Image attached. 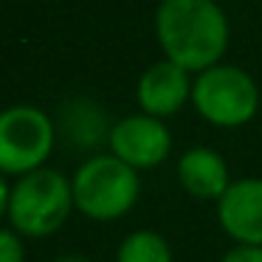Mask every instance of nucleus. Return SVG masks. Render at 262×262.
Here are the masks:
<instances>
[{"label": "nucleus", "instance_id": "nucleus-13", "mask_svg": "<svg viewBox=\"0 0 262 262\" xmlns=\"http://www.w3.org/2000/svg\"><path fill=\"white\" fill-rule=\"evenodd\" d=\"M9 186H6V181H3V175H0V217L9 211Z\"/></svg>", "mask_w": 262, "mask_h": 262}, {"label": "nucleus", "instance_id": "nucleus-6", "mask_svg": "<svg viewBox=\"0 0 262 262\" xmlns=\"http://www.w3.org/2000/svg\"><path fill=\"white\" fill-rule=\"evenodd\" d=\"M110 152L133 169H152L169 155L172 136L166 124L155 116H127L110 127Z\"/></svg>", "mask_w": 262, "mask_h": 262}, {"label": "nucleus", "instance_id": "nucleus-8", "mask_svg": "<svg viewBox=\"0 0 262 262\" xmlns=\"http://www.w3.org/2000/svg\"><path fill=\"white\" fill-rule=\"evenodd\" d=\"M189 93H192L189 71H183L172 59H164V62H155L144 71V76L138 79L136 99L147 116L164 119V116L178 113L186 104Z\"/></svg>", "mask_w": 262, "mask_h": 262}, {"label": "nucleus", "instance_id": "nucleus-14", "mask_svg": "<svg viewBox=\"0 0 262 262\" xmlns=\"http://www.w3.org/2000/svg\"><path fill=\"white\" fill-rule=\"evenodd\" d=\"M54 262H88L85 256H79V254H65V256H57Z\"/></svg>", "mask_w": 262, "mask_h": 262}, {"label": "nucleus", "instance_id": "nucleus-4", "mask_svg": "<svg viewBox=\"0 0 262 262\" xmlns=\"http://www.w3.org/2000/svg\"><path fill=\"white\" fill-rule=\"evenodd\" d=\"M192 102L211 124L239 127L254 119L259 107V88L237 65H214L194 79Z\"/></svg>", "mask_w": 262, "mask_h": 262}, {"label": "nucleus", "instance_id": "nucleus-10", "mask_svg": "<svg viewBox=\"0 0 262 262\" xmlns=\"http://www.w3.org/2000/svg\"><path fill=\"white\" fill-rule=\"evenodd\" d=\"M116 262H172V248L158 231H133L119 245Z\"/></svg>", "mask_w": 262, "mask_h": 262}, {"label": "nucleus", "instance_id": "nucleus-1", "mask_svg": "<svg viewBox=\"0 0 262 262\" xmlns=\"http://www.w3.org/2000/svg\"><path fill=\"white\" fill-rule=\"evenodd\" d=\"M155 34L166 59L183 71H209L228 46V23L214 0H161Z\"/></svg>", "mask_w": 262, "mask_h": 262}, {"label": "nucleus", "instance_id": "nucleus-9", "mask_svg": "<svg viewBox=\"0 0 262 262\" xmlns=\"http://www.w3.org/2000/svg\"><path fill=\"white\" fill-rule=\"evenodd\" d=\"M178 181L189 194L200 200H220L226 189L231 186L226 161L214 149L206 147H194L183 152L181 164H178Z\"/></svg>", "mask_w": 262, "mask_h": 262}, {"label": "nucleus", "instance_id": "nucleus-3", "mask_svg": "<svg viewBox=\"0 0 262 262\" xmlns=\"http://www.w3.org/2000/svg\"><path fill=\"white\" fill-rule=\"evenodd\" d=\"M74 203L91 220L124 217L138 200V175L116 155H96L76 169Z\"/></svg>", "mask_w": 262, "mask_h": 262}, {"label": "nucleus", "instance_id": "nucleus-7", "mask_svg": "<svg viewBox=\"0 0 262 262\" xmlns=\"http://www.w3.org/2000/svg\"><path fill=\"white\" fill-rule=\"evenodd\" d=\"M217 220L223 231L239 245L262 248V181L243 178L234 181L217 200Z\"/></svg>", "mask_w": 262, "mask_h": 262}, {"label": "nucleus", "instance_id": "nucleus-5", "mask_svg": "<svg viewBox=\"0 0 262 262\" xmlns=\"http://www.w3.org/2000/svg\"><path fill=\"white\" fill-rule=\"evenodd\" d=\"M54 149V124L40 107L17 104L0 113V175H31Z\"/></svg>", "mask_w": 262, "mask_h": 262}, {"label": "nucleus", "instance_id": "nucleus-2", "mask_svg": "<svg viewBox=\"0 0 262 262\" xmlns=\"http://www.w3.org/2000/svg\"><path fill=\"white\" fill-rule=\"evenodd\" d=\"M74 206V186L62 172L37 169L12 186L6 214L17 234L40 239L57 231Z\"/></svg>", "mask_w": 262, "mask_h": 262}, {"label": "nucleus", "instance_id": "nucleus-11", "mask_svg": "<svg viewBox=\"0 0 262 262\" xmlns=\"http://www.w3.org/2000/svg\"><path fill=\"white\" fill-rule=\"evenodd\" d=\"M23 243H20L17 231L0 228V262H23Z\"/></svg>", "mask_w": 262, "mask_h": 262}, {"label": "nucleus", "instance_id": "nucleus-12", "mask_svg": "<svg viewBox=\"0 0 262 262\" xmlns=\"http://www.w3.org/2000/svg\"><path fill=\"white\" fill-rule=\"evenodd\" d=\"M223 262H262V248L259 245H237L223 256Z\"/></svg>", "mask_w": 262, "mask_h": 262}]
</instances>
